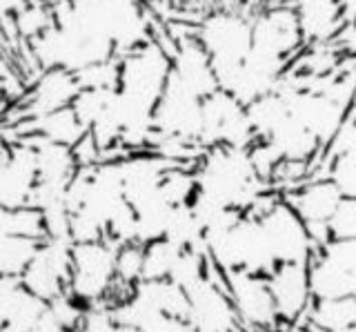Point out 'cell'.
<instances>
[{
  "instance_id": "cell-1",
  "label": "cell",
  "mask_w": 356,
  "mask_h": 332,
  "mask_svg": "<svg viewBox=\"0 0 356 332\" xmlns=\"http://www.w3.org/2000/svg\"><path fill=\"white\" fill-rule=\"evenodd\" d=\"M194 176L198 194L238 212H250V207L270 192V183L254 172L248 148H205Z\"/></svg>"
},
{
  "instance_id": "cell-2",
  "label": "cell",
  "mask_w": 356,
  "mask_h": 332,
  "mask_svg": "<svg viewBox=\"0 0 356 332\" xmlns=\"http://www.w3.org/2000/svg\"><path fill=\"white\" fill-rule=\"evenodd\" d=\"M205 252L207 259L222 272L243 270L267 276L278 265L265 241L259 219L245 212L227 230L207 237Z\"/></svg>"
},
{
  "instance_id": "cell-3",
  "label": "cell",
  "mask_w": 356,
  "mask_h": 332,
  "mask_svg": "<svg viewBox=\"0 0 356 332\" xmlns=\"http://www.w3.org/2000/svg\"><path fill=\"white\" fill-rule=\"evenodd\" d=\"M170 49L161 42L147 40L140 47L118 56L116 92L140 107L154 109L170 79Z\"/></svg>"
},
{
  "instance_id": "cell-4",
  "label": "cell",
  "mask_w": 356,
  "mask_h": 332,
  "mask_svg": "<svg viewBox=\"0 0 356 332\" xmlns=\"http://www.w3.org/2000/svg\"><path fill=\"white\" fill-rule=\"evenodd\" d=\"M116 250L107 239L92 243H74L70 294L83 306L105 303L116 283Z\"/></svg>"
},
{
  "instance_id": "cell-5",
  "label": "cell",
  "mask_w": 356,
  "mask_h": 332,
  "mask_svg": "<svg viewBox=\"0 0 356 332\" xmlns=\"http://www.w3.org/2000/svg\"><path fill=\"white\" fill-rule=\"evenodd\" d=\"M312 299L356 297V239H330L307 261Z\"/></svg>"
},
{
  "instance_id": "cell-6",
  "label": "cell",
  "mask_w": 356,
  "mask_h": 332,
  "mask_svg": "<svg viewBox=\"0 0 356 332\" xmlns=\"http://www.w3.org/2000/svg\"><path fill=\"white\" fill-rule=\"evenodd\" d=\"M194 38L205 49L214 72L234 68L252 49V18L236 12H214L200 20Z\"/></svg>"
},
{
  "instance_id": "cell-7",
  "label": "cell",
  "mask_w": 356,
  "mask_h": 332,
  "mask_svg": "<svg viewBox=\"0 0 356 332\" xmlns=\"http://www.w3.org/2000/svg\"><path fill=\"white\" fill-rule=\"evenodd\" d=\"M203 129V98L189 94L167 79L165 90L154 107V139L200 145Z\"/></svg>"
},
{
  "instance_id": "cell-8",
  "label": "cell",
  "mask_w": 356,
  "mask_h": 332,
  "mask_svg": "<svg viewBox=\"0 0 356 332\" xmlns=\"http://www.w3.org/2000/svg\"><path fill=\"white\" fill-rule=\"evenodd\" d=\"M261 223V230L265 235L267 246L276 263H307L312 252H314V243L307 235V226L303 223L289 203L283 196L265 207L263 212L256 216Z\"/></svg>"
},
{
  "instance_id": "cell-9",
  "label": "cell",
  "mask_w": 356,
  "mask_h": 332,
  "mask_svg": "<svg viewBox=\"0 0 356 332\" xmlns=\"http://www.w3.org/2000/svg\"><path fill=\"white\" fill-rule=\"evenodd\" d=\"M72 239L44 237L22 272L20 281L31 294L42 299L44 303L54 301L60 294L70 292V272H72Z\"/></svg>"
},
{
  "instance_id": "cell-10",
  "label": "cell",
  "mask_w": 356,
  "mask_h": 332,
  "mask_svg": "<svg viewBox=\"0 0 356 332\" xmlns=\"http://www.w3.org/2000/svg\"><path fill=\"white\" fill-rule=\"evenodd\" d=\"M254 141V129L250 125L245 105H241L236 98L222 90H216L203 98L200 148H250Z\"/></svg>"
},
{
  "instance_id": "cell-11",
  "label": "cell",
  "mask_w": 356,
  "mask_h": 332,
  "mask_svg": "<svg viewBox=\"0 0 356 332\" xmlns=\"http://www.w3.org/2000/svg\"><path fill=\"white\" fill-rule=\"evenodd\" d=\"M305 45L292 7H272L252 18V49L292 63Z\"/></svg>"
},
{
  "instance_id": "cell-12",
  "label": "cell",
  "mask_w": 356,
  "mask_h": 332,
  "mask_svg": "<svg viewBox=\"0 0 356 332\" xmlns=\"http://www.w3.org/2000/svg\"><path fill=\"white\" fill-rule=\"evenodd\" d=\"M36 181V159L29 139L11 143L0 154V205L9 210L29 205Z\"/></svg>"
},
{
  "instance_id": "cell-13",
  "label": "cell",
  "mask_w": 356,
  "mask_h": 332,
  "mask_svg": "<svg viewBox=\"0 0 356 332\" xmlns=\"http://www.w3.org/2000/svg\"><path fill=\"white\" fill-rule=\"evenodd\" d=\"M227 297L234 306V313L250 326L267 328L278 321L272 294L267 290V281L261 274H250L243 270L225 272Z\"/></svg>"
},
{
  "instance_id": "cell-14",
  "label": "cell",
  "mask_w": 356,
  "mask_h": 332,
  "mask_svg": "<svg viewBox=\"0 0 356 332\" xmlns=\"http://www.w3.org/2000/svg\"><path fill=\"white\" fill-rule=\"evenodd\" d=\"M265 281L278 319L292 324V321L307 315V308L312 303L307 263H278L265 276Z\"/></svg>"
},
{
  "instance_id": "cell-15",
  "label": "cell",
  "mask_w": 356,
  "mask_h": 332,
  "mask_svg": "<svg viewBox=\"0 0 356 332\" xmlns=\"http://www.w3.org/2000/svg\"><path fill=\"white\" fill-rule=\"evenodd\" d=\"M170 81L176 83L178 87H183V90L198 98H205L218 90L211 61L194 36L178 40L170 49Z\"/></svg>"
},
{
  "instance_id": "cell-16",
  "label": "cell",
  "mask_w": 356,
  "mask_h": 332,
  "mask_svg": "<svg viewBox=\"0 0 356 332\" xmlns=\"http://www.w3.org/2000/svg\"><path fill=\"white\" fill-rule=\"evenodd\" d=\"M189 297V315L187 321L196 332H229L234 326V306L227 297V287L216 281L205 279L192 290H187Z\"/></svg>"
},
{
  "instance_id": "cell-17",
  "label": "cell",
  "mask_w": 356,
  "mask_h": 332,
  "mask_svg": "<svg viewBox=\"0 0 356 332\" xmlns=\"http://www.w3.org/2000/svg\"><path fill=\"white\" fill-rule=\"evenodd\" d=\"M78 92H81V81L74 72L63 68L42 70L36 83L29 87L22 109H25L27 118H36L54 112V109L70 107Z\"/></svg>"
},
{
  "instance_id": "cell-18",
  "label": "cell",
  "mask_w": 356,
  "mask_h": 332,
  "mask_svg": "<svg viewBox=\"0 0 356 332\" xmlns=\"http://www.w3.org/2000/svg\"><path fill=\"white\" fill-rule=\"evenodd\" d=\"M47 310V303L31 294L20 279L0 276V332H29Z\"/></svg>"
},
{
  "instance_id": "cell-19",
  "label": "cell",
  "mask_w": 356,
  "mask_h": 332,
  "mask_svg": "<svg viewBox=\"0 0 356 332\" xmlns=\"http://www.w3.org/2000/svg\"><path fill=\"white\" fill-rule=\"evenodd\" d=\"M283 198L303 219L305 226H312V223H327L332 214L337 212L343 194L332 183V179L323 176V179H309L296 185Z\"/></svg>"
},
{
  "instance_id": "cell-20",
  "label": "cell",
  "mask_w": 356,
  "mask_h": 332,
  "mask_svg": "<svg viewBox=\"0 0 356 332\" xmlns=\"http://www.w3.org/2000/svg\"><path fill=\"white\" fill-rule=\"evenodd\" d=\"M292 9L305 42H325L343 29V0H296Z\"/></svg>"
},
{
  "instance_id": "cell-21",
  "label": "cell",
  "mask_w": 356,
  "mask_h": 332,
  "mask_svg": "<svg viewBox=\"0 0 356 332\" xmlns=\"http://www.w3.org/2000/svg\"><path fill=\"white\" fill-rule=\"evenodd\" d=\"M33 148V159H36V176L42 185L67 187L72 176L78 170V163L74 159L72 148L51 143L40 136H27Z\"/></svg>"
},
{
  "instance_id": "cell-22",
  "label": "cell",
  "mask_w": 356,
  "mask_h": 332,
  "mask_svg": "<svg viewBox=\"0 0 356 332\" xmlns=\"http://www.w3.org/2000/svg\"><path fill=\"white\" fill-rule=\"evenodd\" d=\"M85 134L87 127L76 116L72 105L54 109V112H47L36 118H29V129H27V136H40L51 143H60V145L67 148H74Z\"/></svg>"
},
{
  "instance_id": "cell-23",
  "label": "cell",
  "mask_w": 356,
  "mask_h": 332,
  "mask_svg": "<svg viewBox=\"0 0 356 332\" xmlns=\"http://www.w3.org/2000/svg\"><path fill=\"white\" fill-rule=\"evenodd\" d=\"M307 315L318 332H356V297L312 299Z\"/></svg>"
},
{
  "instance_id": "cell-24",
  "label": "cell",
  "mask_w": 356,
  "mask_h": 332,
  "mask_svg": "<svg viewBox=\"0 0 356 332\" xmlns=\"http://www.w3.org/2000/svg\"><path fill=\"white\" fill-rule=\"evenodd\" d=\"M40 246L38 239L22 237V235H3L0 237V276L20 279L27 270L29 261L33 259Z\"/></svg>"
},
{
  "instance_id": "cell-25",
  "label": "cell",
  "mask_w": 356,
  "mask_h": 332,
  "mask_svg": "<svg viewBox=\"0 0 356 332\" xmlns=\"http://www.w3.org/2000/svg\"><path fill=\"white\" fill-rule=\"evenodd\" d=\"M181 248L170 239H159L143 246V279H167Z\"/></svg>"
},
{
  "instance_id": "cell-26",
  "label": "cell",
  "mask_w": 356,
  "mask_h": 332,
  "mask_svg": "<svg viewBox=\"0 0 356 332\" xmlns=\"http://www.w3.org/2000/svg\"><path fill=\"white\" fill-rule=\"evenodd\" d=\"M207 254L198 250H181V254L176 257L172 272L167 279L174 281L176 285H181L183 290H192L194 285H198L205 279L207 274Z\"/></svg>"
},
{
  "instance_id": "cell-27",
  "label": "cell",
  "mask_w": 356,
  "mask_h": 332,
  "mask_svg": "<svg viewBox=\"0 0 356 332\" xmlns=\"http://www.w3.org/2000/svg\"><path fill=\"white\" fill-rule=\"evenodd\" d=\"M161 192L170 205H187L196 194V176L194 170H187L183 165H172L165 172L161 181Z\"/></svg>"
},
{
  "instance_id": "cell-28",
  "label": "cell",
  "mask_w": 356,
  "mask_h": 332,
  "mask_svg": "<svg viewBox=\"0 0 356 332\" xmlns=\"http://www.w3.org/2000/svg\"><path fill=\"white\" fill-rule=\"evenodd\" d=\"M11 23H14L16 31L22 38L33 40L54 23V9L51 5H42V3H36V0H29Z\"/></svg>"
},
{
  "instance_id": "cell-29",
  "label": "cell",
  "mask_w": 356,
  "mask_h": 332,
  "mask_svg": "<svg viewBox=\"0 0 356 332\" xmlns=\"http://www.w3.org/2000/svg\"><path fill=\"white\" fill-rule=\"evenodd\" d=\"M143 279V246L125 243L116 250V283L134 287Z\"/></svg>"
},
{
  "instance_id": "cell-30",
  "label": "cell",
  "mask_w": 356,
  "mask_h": 332,
  "mask_svg": "<svg viewBox=\"0 0 356 332\" xmlns=\"http://www.w3.org/2000/svg\"><path fill=\"white\" fill-rule=\"evenodd\" d=\"M327 179H332L343 196L356 198V148L327 163Z\"/></svg>"
},
{
  "instance_id": "cell-31",
  "label": "cell",
  "mask_w": 356,
  "mask_h": 332,
  "mask_svg": "<svg viewBox=\"0 0 356 332\" xmlns=\"http://www.w3.org/2000/svg\"><path fill=\"white\" fill-rule=\"evenodd\" d=\"M332 239H356V198L343 196L337 212L327 221Z\"/></svg>"
},
{
  "instance_id": "cell-32",
  "label": "cell",
  "mask_w": 356,
  "mask_h": 332,
  "mask_svg": "<svg viewBox=\"0 0 356 332\" xmlns=\"http://www.w3.org/2000/svg\"><path fill=\"white\" fill-rule=\"evenodd\" d=\"M29 332H72L70 328H65L58 319H54L49 310H44L42 317L38 319V324L33 326Z\"/></svg>"
},
{
  "instance_id": "cell-33",
  "label": "cell",
  "mask_w": 356,
  "mask_h": 332,
  "mask_svg": "<svg viewBox=\"0 0 356 332\" xmlns=\"http://www.w3.org/2000/svg\"><path fill=\"white\" fill-rule=\"evenodd\" d=\"M29 0H0V23H7V20H14L16 14L25 7Z\"/></svg>"
},
{
  "instance_id": "cell-34",
  "label": "cell",
  "mask_w": 356,
  "mask_h": 332,
  "mask_svg": "<svg viewBox=\"0 0 356 332\" xmlns=\"http://www.w3.org/2000/svg\"><path fill=\"white\" fill-rule=\"evenodd\" d=\"M345 7V16H352L356 20V0H343Z\"/></svg>"
},
{
  "instance_id": "cell-35",
  "label": "cell",
  "mask_w": 356,
  "mask_h": 332,
  "mask_svg": "<svg viewBox=\"0 0 356 332\" xmlns=\"http://www.w3.org/2000/svg\"><path fill=\"white\" fill-rule=\"evenodd\" d=\"M9 145H11V143L7 141V136L3 134V132H0V154H3V152H5V150L9 148Z\"/></svg>"
}]
</instances>
